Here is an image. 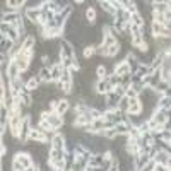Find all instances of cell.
Instances as JSON below:
<instances>
[{
	"label": "cell",
	"mask_w": 171,
	"mask_h": 171,
	"mask_svg": "<svg viewBox=\"0 0 171 171\" xmlns=\"http://www.w3.org/2000/svg\"><path fill=\"white\" fill-rule=\"evenodd\" d=\"M43 120H46L48 123L51 125V128L62 127V118H60L58 115H48V113H45V115H43Z\"/></svg>",
	"instance_id": "obj_2"
},
{
	"label": "cell",
	"mask_w": 171,
	"mask_h": 171,
	"mask_svg": "<svg viewBox=\"0 0 171 171\" xmlns=\"http://www.w3.org/2000/svg\"><path fill=\"white\" fill-rule=\"evenodd\" d=\"M152 171H166V169H164V166H162V164H156Z\"/></svg>",
	"instance_id": "obj_27"
},
{
	"label": "cell",
	"mask_w": 171,
	"mask_h": 171,
	"mask_svg": "<svg viewBox=\"0 0 171 171\" xmlns=\"http://www.w3.org/2000/svg\"><path fill=\"white\" fill-rule=\"evenodd\" d=\"M29 135H31V139H34V140H38V142H43V140H45V135H43L39 130H31Z\"/></svg>",
	"instance_id": "obj_9"
},
{
	"label": "cell",
	"mask_w": 171,
	"mask_h": 171,
	"mask_svg": "<svg viewBox=\"0 0 171 171\" xmlns=\"http://www.w3.org/2000/svg\"><path fill=\"white\" fill-rule=\"evenodd\" d=\"M140 110H142V104H140V101L137 98H133V99H130V106H128V111L132 113V115H139L140 113Z\"/></svg>",
	"instance_id": "obj_5"
},
{
	"label": "cell",
	"mask_w": 171,
	"mask_h": 171,
	"mask_svg": "<svg viewBox=\"0 0 171 171\" xmlns=\"http://www.w3.org/2000/svg\"><path fill=\"white\" fill-rule=\"evenodd\" d=\"M116 53H118V45H113V46L106 48V55L113 56V55H116Z\"/></svg>",
	"instance_id": "obj_14"
},
{
	"label": "cell",
	"mask_w": 171,
	"mask_h": 171,
	"mask_svg": "<svg viewBox=\"0 0 171 171\" xmlns=\"http://www.w3.org/2000/svg\"><path fill=\"white\" fill-rule=\"evenodd\" d=\"M154 122L159 125L164 123V122H166V111H158V113L154 115Z\"/></svg>",
	"instance_id": "obj_8"
},
{
	"label": "cell",
	"mask_w": 171,
	"mask_h": 171,
	"mask_svg": "<svg viewBox=\"0 0 171 171\" xmlns=\"http://www.w3.org/2000/svg\"><path fill=\"white\" fill-rule=\"evenodd\" d=\"M33 43H34L33 36H29V38L26 39V43H24V46H22V50H31V46H33Z\"/></svg>",
	"instance_id": "obj_15"
},
{
	"label": "cell",
	"mask_w": 171,
	"mask_h": 171,
	"mask_svg": "<svg viewBox=\"0 0 171 171\" xmlns=\"http://www.w3.org/2000/svg\"><path fill=\"white\" fill-rule=\"evenodd\" d=\"M41 171H53V168L48 166V164H41Z\"/></svg>",
	"instance_id": "obj_28"
},
{
	"label": "cell",
	"mask_w": 171,
	"mask_h": 171,
	"mask_svg": "<svg viewBox=\"0 0 171 171\" xmlns=\"http://www.w3.org/2000/svg\"><path fill=\"white\" fill-rule=\"evenodd\" d=\"M31 168V158L26 154H17L14 159V169L16 171H24Z\"/></svg>",
	"instance_id": "obj_1"
},
{
	"label": "cell",
	"mask_w": 171,
	"mask_h": 171,
	"mask_svg": "<svg viewBox=\"0 0 171 171\" xmlns=\"http://www.w3.org/2000/svg\"><path fill=\"white\" fill-rule=\"evenodd\" d=\"M38 86V79H31L29 82H27V89H34Z\"/></svg>",
	"instance_id": "obj_20"
},
{
	"label": "cell",
	"mask_w": 171,
	"mask_h": 171,
	"mask_svg": "<svg viewBox=\"0 0 171 171\" xmlns=\"http://www.w3.org/2000/svg\"><path fill=\"white\" fill-rule=\"evenodd\" d=\"M130 74V64L128 62H122L118 67L115 68V75H128Z\"/></svg>",
	"instance_id": "obj_3"
},
{
	"label": "cell",
	"mask_w": 171,
	"mask_h": 171,
	"mask_svg": "<svg viewBox=\"0 0 171 171\" xmlns=\"http://www.w3.org/2000/svg\"><path fill=\"white\" fill-rule=\"evenodd\" d=\"M16 19H17L16 14H12V16H5V17H4V21H7V22H14Z\"/></svg>",
	"instance_id": "obj_22"
},
{
	"label": "cell",
	"mask_w": 171,
	"mask_h": 171,
	"mask_svg": "<svg viewBox=\"0 0 171 171\" xmlns=\"http://www.w3.org/2000/svg\"><path fill=\"white\" fill-rule=\"evenodd\" d=\"M128 106H130V101H128V98H123L122 101H120V108H122V110H128Z\"/></svg>",
	"instance_id": "obj_18"
},
{
	"label": "cell",
	"mask_w": 171,
	"mask_h": 171,
	"mask_svg": "<svg viewBox=\"0 0 171 171\" xmlns=\"http://www.w3.org/2000/svg\"><path fill=\"white\" fill-rule=\"evenodd\" d=\"M86 17H87V19H94V10L93 9H89V10L86 12Z\"/></svg>",
	"instance_id": "obj_25"
},
{
	"label": "cell",
	"mask_w": 171,
	"mask_h": 171,
	"mask_svg": "<svg viewBox=\"0 0 171 171\" xmlns=\"http://www.w3.org/2000/svg\"><path fill=\"white\" fill-rule=\"evenodd\" d=\"M55 110H56V115H62V113H65V111L68 110V103L67 101H58L55 104Z\"/></svg>",
	"instance_id": "obj_6"
},
{
	"label": "cell",
	"mask_w": 171,
	"mask_h": 171,
	"mask_svg": "<svg viewBox=\"0 0 171 171\" xmlns=\"http://www.w3.org/2000/svg\"><path fill=\"white\" fill-rule=\"evenodd\" d=\"M161 106L162 108H169L171 106V98H169V96H166V98L161 99Z\"/></svg>",
	"instance_id": "obj_17"
},
{
	"label": "cell",
	"mask_w": 171,
	"mask_h": 171,
	"mask_svg": "<svg viewBox=\"0 0 171 171\" xmlns=\"http://www.w3.org/2000/svg\"><path fill=\"white\" fill-rule=\"evenodd\" d=\"M39 75H41V79H45V81H50V79H51V72L48 70V68H41Z\"/></svg>",
	"instance_id": "obj_12"
},
{
	"label": "cell",
	"mask_w": 171,
	"mask_h": 171,
	"mask_svg": "<svg viewBox=\"0 0 171 171\" xmlns=\"http://www.w3.org/2000/svg\"><path fill=\"white\" fill-rule=\"evenodd\" d=\"M19 72H21V68L17 67V64L16 62H10V64H9V68H7V74H9V77H10V79H19Z\"/></svg>",
	"instance_id": "obj_4"
},
{
	"label": "cell",
	"mask_w": 171,
	"mask_h": 171,
	"mask_svg": "<svg viewBox=\"0 0 171 171\" xmlns=\"http://www.w3.org/2000/svg\"><path fill=\"white\" fill-rule=\"evenodd\" d=\"M84 55H86V56H91V55H93V48L87 46V48L84 50Z\"/></svg>",
	"instance_id": "obj_26"
},
{
	"label": "cell",
	"mask_w": 171,
	"mask_h": 171,
	"mask_svg": "<svg viewBox=\"0 0 171 171\" xmlns=\"http://www.w3.org/2000/svg\"><path fill=\"white\" fill-rule=\"evenodd\" d=\"M104 135H106L108 139H111V137H115V135H116V128H110V130H108V132L104 133Z\"/></svg>",
	"instance_id": "obj_21"
},
{
	"label": "cell",
	"mask_w": 171,
	"mask_h": 171,
	"mask_svg": "<svg viewBox=\"0 0 171 171\" xmlns=\"http://www.w3.org/2000/svg\"><path fill=\"white\" fill-rule=\"evenodd\" d=\"M10 46H12V43H10V41H5V38H2V48H4V51L5 50H10Z\"/></svg>",
	"instance_id": "obj_19"
},
{
	"label": "cell",
	"mask_w": 171,
	"mask_h": 171,
	"mask_svg": "<svg viewBox=\"0 0 171 171\" xmlns=\"http://www.w3.org/2000/svg\"><path fill=\"white\" fill-rule=\"evenodd\" d=\"M133 22H135V24H142V19L139 14H133Z\"/></svg>",
	"instance_id": "obj_24"
},
{
	"label": "cell",
	"mask_w": 171,
	"mask_h": 171,
	"mask_svg": "<svg viewBox=\"0 0 171 171\" xmlns=\"http://www.w3.org/2000/svg\"><path fill=\"white\" fill-rule=\"evenodd\" d=\"M98 75L99 77H104V75H106V68H104V67H99L98 68Z\"/></svg>",
	"instance_id": "obj_23"
},
{
	"label": "cell",
	"mask_w": 171,
	"mask_h": 171,
	"mask_svg": "<svg viewBox=\"0 0 171 171\" xmlns=\"http://www.w3.org/2000/svg\"><path fill=\"white\" fill-rule=\"evenodd\" d=\"M53 147H55V149H60V151H62V147H64V139H62L60 135H56L55 139H53Z\"/></svg>",
	"instance_id": "obj_11"
},
{
	"label": "cell",
	"mask_w": 171,
	"mask_h": 171,
	"mask_svg": "<svg viewBox=\"0 0 171 171\" xmlns=\"http://www.w3.org/2000/svg\"><path fill=\"white\" fill-rule=\"evenodd\" d=\"M51 79H62V70H60V67H55L51 70Z\"/></svg>",
	"instance_id": "obj_13"
},
{
	"label": "cell",
	"mask_w": 171,
	"mask_h": 171,
	"mask_svg": "<svg viewBox=\"0 0 171 171\" xmlns=\"http://www.w3.org/2000/svg\"><path fill=\"white\" fill-rule=\"evenodd\" d=\"M14 62L17 64V67L21 68V70H26V68H27V58H24V56L19 55L16 60H14Z\"/></svg>",
	"instance_id": "obj_7"
},
{
	"label": "cell",
	"mask_w": 171,
	"mask_h": 171,
	"mask_svg": "<svg viewBox=\"0 0 171 171\" xmlns=\"http://www.w3.org/2000/svg\"><path fill=\"white\" fill-rule=\"evenodd\" d=\"M27 17H29V21H38L39 10L38 9H29V10H27Z\"/></svg>",
	"instance_id": "obj_10"
},
{
	"label": "cell",
	"mask_w": 171,
	"mask_h": 171,
	"mask_svg": "<svg viewBox=\"0 0 171 171\" xmlns=\"http://www.w3.org/2000/svg\"><path fill=\"white\" fill-rule=\"evenodd\" d=\"M166 158H168L166 152H159V156L156 158V161H158V164H162V162H166Z\"/></svg>",
	"instance_id": "obj_16"
}]
</instances>
